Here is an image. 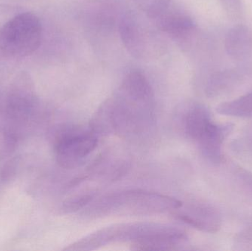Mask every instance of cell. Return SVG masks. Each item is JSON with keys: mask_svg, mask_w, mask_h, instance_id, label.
I'll return each instance as SVG.
<instances>
[{"mask_svg": "<svg viewBox=\"0 0 252 251\" xmlns=\"http://www.w3.org/2000/svg\"><path fill=\"white\" fill-rule=\"evenodd\" d=\"M155 121V97L146 77L131 71L119 88L97 109L90 128L97 136L133 138L145 134Z\"/></svg>", "mask_w": 252, "mask_h": 251, "instance_id": "1", "label": "cell"}, {"mask_svg": "<svg viewBox=\"0 0 252 251\" xmlns=\"http://www.w3.org/2000/svg\"><path fill=\"white\" fill-rule=\"evenodd\" d=\"M182 202L170 196L141 190L130 189L108 193L85 207L86 218H98L112 215H139L164 213L178 210Z\"/></svg>", "mask_w": 252, "mask_h": 251, "instance_id": "2", "label": "cell"}, {"mask_svg": "<svg viewBox=\"0 0 252 251\" xmlns=\"http://www.w3.org/2000/svg\"><path fill=\"white\" fill-rule=\"evenodd\" d=\"M182 231L176 227L157 223L117 224L80 239L65 250H94L116 243H130L132 248H136L169 240Z\"/></svg>", "mask_w": 252, "mask_h": 251, "instance_id": "3", "label": "cell"}, {"mask_svg": "<svg viewBox=\"0 0 252 251\" xmlns=\"http://www.w3.org/2000/svg\"><path fill=\"white\" fill-rule=\"evenodd\" d=\"M42 25L39 18L23 11L0 28V67L13 66L35 53L41 45Z\"/></svg>", "mask_w": 252, "mask_h": 251, "instance_id": "4", "label": "cell"}, {"mask_svg": "<svg viewBox=\"0 0 252 251\" xmlns=\"http://www.w3.org/2000/svg\"><path fill=\"white\" fill-rule=\"evenodd\" d=\"M56 162L63 169L80 166L95 150L98 136L88 127L59 124L49 131Z\"/></svg>", "mask_w": 252, "mask_h": 251, "instance_id": "5", "label": "cell"}, {"mask_svg": "<svg viewBox=\"0 0 252 251\" xmlns=\"http://www.w3.org/2000/svg\"><path fill=\"white\" fill-rule=\"evenodd\" d=\"M41 111V102L32 78L27 72H19L5 93V125L20 135L21 129L38 120Z\"/></svg>", "mask_w": 252, "mask_h": 251, "instance_id": "6", "label": "cell"}, {"mask_svg": "<svg viewBox=\"0 0 252 251\" xmlns=\"http://www.w3.org/2000/svg\"><path fill=\"white\" fill-rule=\"evenodd\" d=\"M118 32L127 51L140 60L160 57L166 48L165 41L155 28L133 12L120 18Z\"/></svg>", "mask_w": 252, "mask_h": 251, "instance_id": "7", "label": "cell"}, {"mask_svg": "<svg viewBox=\"0 0 252 251\" xmlns=\"http://www.w3.org/2000/svg\"><path fill=\"white\" fill-rule=\"evenodd\" d=\"M174 116L178 128L195 143L214 122L210 110L198 102L188 101L179 105Z\"/></svg>", "mask_w": 252, "mask_h": 251, "instance_id": "8", "label": "cell"}, {"mask_svg": "<svg viewBox=\"0 0 252 251\" xmlns=\"http://www.w3.org/2000/svg\"><path fill=\"white\" fill-rule=\"evenodd\" d=\"M176 217L187 225L206 233H216L222 225V218L217 209L210 205L196 203L177 212Z\"/></svg>", "mask_w": 252, "mask_h": 251, "instance_id": "9", "label": "cell"}, {"mask_svg": "<svg viewBox=\"0 0 252 251\" xmlns=\"http://www.w3.org/2000/svg\"><path fill=\"white\" fill-rule=\"evenodd\" d=\"M233 129L232 124H217L213 122L195 143L202 156L213 164L222 162L223 144Z\"/></svg>", "mask_w": 252, "mask_h": 251, "instance_id": "10", "label": "cell"}, {"mask_svg": "<svg viewBox=\"0 0 252 251\" xmlns=\"http://www.w3.org/2000/svg\"><path fill=\"white\" fill-rule=\"evenodd\" d=\"M154 20L160 31L176 39L186 38L195 28V22L190 16L178 10H171L170 5Z\"/></svg>", "mask_w": 252, "mask_h": 251, "instance_id": "11", "label": "cell"}, {"mask_svg": "<svg viewBox=\"0 0 252 251\" xmlns=\"http://www.w3.org/2000/svg\"><path fill=\"white\" fill-rule=\"evenodd\" d=\"M219 114L236 118H252V91L235 100L225 102L216 109Z\"/></svg>", "mask_w": 252, "mask_h": 251, "instance_id": "12", "label": "cell"}, {"mask_svg": "<svg viewBox=\"0 0 252 251\" xmlns=\"http://www.w3.org/2000/svg\"><path fill=\"white\" fill-rule=\"evenodd\" d=\"M93 196L90 194L81 195L66 200L62 205V210L66 213H72L85 208L92 200Z\"/></svg>", "mask_w": 252, "mask_h": 251, "instance_id": "13", "label": "cell"}, {"mask_svg": "<svg viewBox=\"0 0 252 251\" xmlns=\"http://www.w3.org/2000/svg\"><path fill=\"white\" fill-rule=\"evenodd\" d=\"M234 246L236 250H252V222L236 236Z\"/></svg>", "mask_w": 252, "mask_h": 251, "instance_id": "14", "label": "cell"}, {"mask_svg": "<svg viewBox=\"0 0 252 251\" xmlns=\"http://www.w3.org/2000/svg\"><path fill=\"white\" fill-rule=\"evenodd\" d=\"M23 11L24 9L19 6L0 4V28Z\"/></svg>", "mask_w": 252, "mask_h": 251, "instance_id": "15", "label": "cell"}, {"mask_svg": "<svg viewBox=\"0 0 252 251\" xmlns=\"http://www.w3.org/2000/svg\"><path fill=\"white\" fill-rule=\"evenodd\" d=\"M139 8L148 10L158 7L169 0H134Z\"/></svg>", "mask_w": 252, "mask_h": 251, "instance_id": "16", "label": "cell"}, {"mask_svg": "<svg viewBox=\"0 0 252 251\" xmlns=\"http://www.w3.org/2000/svg\"><path fill=\"white\" fill-rule=\"evenodd\" d=\"M241 175L244 176V180L247 182V186L251 187L252 189V175H250V174L247 173L241 174Z\"/></svg>", "mask_w": 252, "mask_h": 251, "instance_id": "17", "label": "cell"}]
</instances>
